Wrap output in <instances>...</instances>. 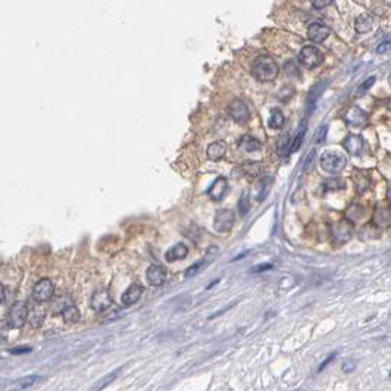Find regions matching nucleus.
Returning <instances> with one entry per match:
<instances>
[{"instance_id":"obj_36","label":"nucleus","mask_w":391,"mask_h":391,"mask_svg":"<svg viewBox=\"0 0 391 391\" xmlns=\"http://www.w3.org/2000/svg\"><path fill=\"white\" fill-rule=\"evenodd\" d=\"M37 380H39V377H36V375H33V377H27V378H22V380H19V387H21V389H27V387L33 386Z\"/></svg>"},{"instance_id":"obj_46","label":"nucleus","mask_w":391,"mask_h":391,"mask_svg":"<svg viewBox=\"0 0 391 391\" xmlns=\"http://www.w3.org/2000/svg\"><path fill=\"white\" fill-rule=\"evenodd\" d=\"M387 196H389V200L391 202V184L389 185V191H387Z\"/></svg>"},{"instance_id":"obj_45","label":"nucleus","mask_w":391,"mask_h":391,"mask_svg":"<svg viewBox=\"0 0 391 391\" xmlns=\"http://www.w3.org/2000/svg\"><path fill=\"white\" fill-rule=\"evenodd\" d=\"M269 268H272V265H271V263H268V265H263V266H256V268H253V272H261V271L269 269Z\"/></svg>"},{"instance_id":"obj_47","label":"nucleus","mask_w":391,"mask_h":391,"mask_svg":"<svg viewBox=\"0 0 391 391\" xmlns=\"http://www.w3.org/2000/svg\"><path fill=\"white\" fill-rule=\"evenodd\" d=\"M389 83H390V86H391V74H390V77H389Z\"/></svg>"},{"instance_id":"obj_43","label":"nucleus","mask_w":391,"mask_h":391,"mask_svg":"<svg viewBox=\"0 0 391 391\" xmlns=\"http://www.w3.org/2000/svg\"><path fill=\"white\" fill-rule=\"evenodd\" d=\"M335 356H337V353H333V354H330V356H328V359H327V360H325V362H324V363L319 366V369H318V371H322V369H324V368H325V366H327L330 362H333V360H334V357H335Z\"/></svg>"},{"instance_id":"obj_26","label":"nucleus","mask_w":391,"mask_h":391,"mask_svg":"<svg viewBox=\"0 0 391 391\" xmlns=\"http://www.w3.org/2000/svg\"><path fill=\"white\" fill-rule=\"evenodd\" d=\"M284 121H285V118H284V113H282L279 109H272V111H271V116H269V127H271L272 130H279V128H282V125H284Z\"/></svg>"},{"instance_id":"obj_31","label":"nucleus","mask_w":391,"mask_h":391,"mask_svg":"<svg viewBox=\"0 0 391 391\" xmlns=\"http://www.w3.org/2000/svg\"><path fill=\"white\" fill-rule=\"evenodd\" d=\"M119 374H121V369H115V371H113V372H111L108 377L102 378V380H100V383H97L96 386H93V390H102L105 386L111 384V383H112V381H113V380H115L118 375H119Z\"/></svg>"},{"instance_id":"obj_39","label":"nucleus","mask_w":391,"mask_h":391,"mask_svg":"<svg viewBox=\"0 0 391 391\" xmlns=\"http://www.w3.org/2000/svg\"><path fill=\"white\" fill-rule=\"evenodd\" d=\"M310 3L315 9H324L327 6H330L333 3V0H310Z\"/></svg>"},{"instance_id":"obj_27","label":"nucleus","mask_w":391,"mask_h":391,"mask_svg":"<svg viewBox=\"0 0 391 391\" xmlns=\"http://www.w3.org/2000/svg\"><path fill=\"white\" fill-rule=\"evenodd\" d=\"M322 188H324V191H338V190L346 188V182L341 178H330V179L324 181Z\"/></svg>"},{"instance_id":"obj_16","label":"nucleus","mask_w":391,"mask_h":391,"mask_svg":"<svg viewBox=\"0 0 391 391\" xmlns=\"http://www.w3.org/2000/svg\"><path fill=\"white\" fill-rule=\"evenodd\" d=\"M343 146L350 155H360L365 149V141L359 134H350L344 138Z\"/></svg>"},{"instance_id":"obj_34","label":"nucleus","mask_w":391,"mask_h":391,"mask_svg":"<svg viewBox=\"0 0 391 391\" xmlns=\"http://www.w3.org/2000/svg\"><path fill=\"white\" fill-rule=\"evenodd\" d=\"M288 140H290L288 134H284L282 137H279L278 144H277V146H278L277 149H278V153H279V155H285V150H287V149H288V152H290V147H288V146H290L291 143H288Z\"/></svg>"},{"instance_id":"obj_25","label":"nucleus","mask_w":391,"mask_h":391,"mask_svg":"<svg viewBox=\"0 0 391 391\" xmlns=\"http://www.w3.org/2000/svg\"><path fill=\"white\" fill-rule=\"evenodd\" d=\"M60 315L66 324H77L80 321V310L74 304H69L68 307H65Z\"/></svg>"},{"instance_id":"obj_35","label":"nucleus","mask_w":391,"mask_h":391,"mask_svg":"<svg viewBox=\"0 0 391 391\" xmlns=\"http://www.w3.org/2000/svg\"><path fill=\"white\" fill-rule=\"evenodd\" d=\"M327 132H328V127H327V125H322L321 128H318L316 135H315V143H318V144L324 143V140H325V137H327Z\"/></svg>"},{"instance_id":"obj_19","label":"nucleus","mask_w":391,"mask_h":391,"mask_svg":"<svg viewBox=\"0 0 391 391\" xmlns=\"http://www.w3.org/2000/svg\"><path fill=\"white\" fill-rule=\"evenodd\" d=\"M225 153H226V144L223 143V141H215V143H212L209 147H208V150H206V155H208V158L211 159V161H219V159H222L223 156H225Z\"/></svg>"},{"instance_id":"obj_29","label":"nucleus","mask_w":391,"mask_h":391,"mask_svg":"<svg viewBox=\"0 0 391 391\" xmlns=\"http://www.w3.org/2000/svg\"><path fill=\"white\" fill-rule=\"evenodd\" d=\"M44 318H46V312L42 307H34L33 313L30 315V324L33 328H39L43 324Z\"/></svg>"},{"instance_id":"obj_22","label":"nucleus","mask_w":391,"mask_h":391,"mask_svg":"<svg viewBox=\"0 0 391 391\" xmlns=\"http://www.w3.org/2000/svg\"><path fill=\"white\" fill-rule=\"evenodd\" d=\"M353 179H354V185L357 188L359 193H363L365 190L369 188L371 181H369V174L366 171H356L353 174Z\"/></svg>"},{"instance_id":"obj_11","label":"nucleus","mask_w":391,"mask_h":391,"mask_svg":"<svg viewBox=\"0 0 391 391\" xmlns=\"http://www.w3.org/2000/svg\"><path fill=\"white\" fill-rule=\"evenodd\" d=\"M112 304V296L108 290L102 288V290H97L94 294H93V299H91V307L96 310V312H103L106 309H109Z\"/></svg>"},{"instance_id":"obj_12","label":"nucleus","mask_w":391,"mask_h":391,"mask_svg":"<svg viewBox=\"0 0 391 391\" xmlns=\"http://www.w3.org/2000/svg\"><path fill=\"white\" fill-rule=\"evenodd\" d=\"M328 36H330V28L322 22H313L307 28V37L313 43H322L328 39Z\"/></svg>"},{"instance_id":"obj_48","label":"nucleus","mask_w":391,"mask_h":391,"mask_svg":"<svg viewBox=\"0 0 391 391\" xmlns=\"http://www.w3.org/2000/svg\"><path fill=\"white\" fill-rule=\"evenodd\" d=\"M390 378H391V372H390Z\"/></svg>"},{"instance_id":"obj_21","label":"nucleus","mask_w":391,"mask_h":391,"mask_svg":"<svg viewBox=\"0 0 391 391\" xmlns=\"http://www.w3.org/2000/svg\"><path fill=\"white\" fill-rule=\"evenodd\" d=\"M374 25V21L372 18L368 15V13H362L356 18V22H354V28L359 34H365L368 33Z\"/></svg>"},{"instance_id":"obj_3","label":"nucleus","mask_w":391,"mask_h":391,"mask_svg":"<svg viewBox=\"0 0 391 391\" xmlns=\"http://www.w3.org/2000/svg\"><path fill=\"white\" fill-rule=\"evenodd\" d=\"M347 165V159L344 155L337 153V152H325L321 156V167L324 171L331 172V174H337L341 172Z\"/></svg>"},{"instance_id":"obj_7","label":"nucleus","mask_w":391,"mask_h":391,"mask_svg":"<svg viewBox=\"0 0 391 391\" xmlns=\"http://www.w3.org/2000/svg\"><path fill=\"white\" fill-rule=\"evenodd\" d=\"M53 294H55V285H53V282L49 278L40 279L33 288V297L39 303H44V302L52 300Z\"/></svg>"},{"instance_id":"obj_40","label":"nucleus","mask_w":391,"mask_h":391,"mask_svg":"<svg viewBox=\"0 0 391 391\" xmlns=\"http://www.w3.org/2000/svg\"><path fill=\"white\" fill-rule=\"evenodd\" d=\"M313 159H315V150H312V152L307 155V158H306V161H304L303 164V171H309V169H310V167H312V164H313Z\"/></svg>"},{"instance_id":"obj_28","label":"nucleus","mask_w":391,"mask_h":391,"mask_svg":"<svg viewBox=\"0 0 391 391\" xmlns=\"http://www.w3.org/2000/svg\"><path fill=\"white\" fill-rule=\"evenodd\" d=\"M378 235H380V228H378L374 222L365 225V226L360 229V238H362V240H375Z\"/></svg>"},{"instance_id":"obj_44","label":"nucleus","mask_w":391,"mask_h":391,"mask_svg":"<svg viewBox=\"0 0 391 391\" xmlns=\"http://www.w3.org/2000/svg\"><path fill=\"white\" fill-rule=\"evenodd\" d=\"M27 351H31V348L21 347V348H13V350H10V353H13V354H16V353H27Z\"/></svg>"},{"instance_id":"obj_37","label":"nucleus","mask_w":391,"mask_h":391,"mask_svg":"<svg viewBox=\"0 0 391 391\" xmlns=\"http://www.w3.org/2000/svg\"><path fill=\"white\" fill-rule=\"evenodd\" d=\"M391 50V39H389V40H384L383 43H380L378 46H377V53H387V52H390Z\"/></svg>"},{"instance_id":"obj_41","label":"nucleus","mask_w":391,"mask_h":391,"mask_svg":"<svg viewBox=\"0 0 391 391\" xmlns=\"http://www.w3.org/2000/svg\"><path fill=\"white\" fill-rule=\"evenodd\" d=\"M285 71H287L291 77H294V75L297 77V75H299V69H297V66H296L293 62H287V63H285Z\"/></svg>"},{"instance_id":"obj_8","label":"nucleus","mask_w":391,"mask_h":391,"mask_svg":"<svg viewBox=\"0 0 391 391\" xmlns=\"http://www.w3.org/2000/svg\"><path fill=\"white\" fill-rule=\"evenodd\" d=\"M218 250H219V249H218L217 246H212V247L206 252V255H205V258H203L202 261H197L196 263H193L190 268H187V271H185V277H187V278H191V277L197 275L200 271H203L211 262L217 259Z\"/></svg>"},{"instance_id":"obj_13","label":"nucleus","mask_w":391,"mask_h":391,"mask_svg":"<svg viewBox=\"0 0 391 391\" xmlns=\"http://www.w3.org/2000/svg\"><path fill=\"white\" fill-rule=\"evenodd\" d=\"M147 281L153 287H161L167 279V269L161 265H152L146 272Z\"/></svg>"},{"instance_id":"obj_4","label":"nucleus","mask_w":391,"mask_h":391,"mask_svg":"<svg viewBox=\"0 0 391 391\" xmlns=\"http://www.w3.org/2000/svg\"><path fill=\"white\" fill-rule=\"evenodd\" d=\"M27 318H28V306L22 303V302H16L15 304H12V307L9 309L6 322H7L9 328L18 330V328H21L25 324Z\"/></svg>"},{"instance_id":"obj_30","label":"nucleus","mask_w":391,"mask_h":391,"mask_svg":"<svg viewBox=\"0 0 391 391\" xmlns=\"http://www.w3.org/2000/svg\"><path fill=\"white\" fill-rule=\"evenodd\" d=\"M250 193L249 191H243L241 196H240V200H238V214L241 217L247 215L249 209H250Z\"/></svg>"},{"instance_id":"obj_14","label":"nucleus","mask_w":391,"mask_h":391,"mask_svg":"<svg viewBox=\"0 0 391 391\" xmlns=\"http://www.w3.org/2000/svg\"><path fill=\"white\" fill-rule=\"evenodd\" d=\"M325 87H327V81H319V83H316L313 87L309 90L307 99H306V111H307L309 115L313 112V109H315V106H316V103H318V99H319L321 94L324 93Z\"/></svg>"},{"instance_id":"obj_20","label":"nucleus","mask_w":391,"mask_h":391,"mask_svg":"<svg viewBox=\"0 0 391 391\" xmlns=\"http://www.w3.org/2000/svg\"><path fill=\"white\" fill-rule=\"evenodd\" d=\"M187 253H188V249H187V246H185V244H182V243H178V244H175L174 247H171V249L167 252V255H165V259H167L168 262L181 261V259H184V258L187 256Z\"/></svg>"},{"instance_id":"obj_5","label":"nucleus","mask_w":391,"mask_h":391,"mask_svg":"<svg viewBox=\"0 0 391 391\" xmlns=\"http://www.w3.org/2000/svg\"><path fill=\"white\" fill-rule=\"evenodd\" d=\"M299 62L307 69H313L324 62V55L315 46H304L299 53Z\"/></svg>"},{"instance_id":"obj_9","label":"nucleus","mask_w":391,"mask_h":391,"mask_svg":"<svg viewBox=\"0 0 391 391\" xmlns=\"http://www.w3.org/2000/svg\"><path fill=\"white\" fill-rule=\"evenodd\" d=\"M228 113L229 116L237 121V122H246L249 119V106L246 105L244 100L235 99L229 103L228 106Z\"/></svg>"},{"instance_id":"obj_38","label":"nucleus","mask_w":391,"mask_h":391,"mask_svg":"<svg viewBox=\"0 0 391 391\" xmlns=\"http://www.w3.org/2000/svg\"><path fill=\"white\" fill-rule=\"evenodd\" d=\"M374 83H375V77H369L366 81H363V83H362V86L359 87V91H357V93H359V94L365 93L366 90H369V88L372 87V84H374Z\"/></svg>"},{"instance_id":"obj_1","label":"nucleus","mask_w":391,"mask_h":391,"mask_svg":"<svg viewBox=\"0 0 391 391\" xmlns=\"http://www.w3.org/2000/svg\"><path fill=\"white\" fill-rule=\"evenodd\" d=\"M252 74L261 83H271L279 74V66L269 55L258 56L252 63Z\"/></svg>"},{"instance_id":"obj_17","label":"nucleus","mask_w":391,"mask_h":391,"mask_svg":"<svg viewBox=\"0 0 391 391\" xmlns=\"http://www.w3.org/2000/svg\"><path fill=\"white\" fill-rule=\"evenodd\" d=\"M143 291H144V287H143V285H140V284H132L130 288H127V290L124 291L121 300H122V303L125 304V306H132V304H135L140 300Z\"/></svg>"},{"instance_id":"obj_10","label":"nucleus","mask_w":391,"mask_h":391,"mask_svg":"<svg viewBox=\"0 0 391 391\" xmlns=\"http://www.w3.org/2000/svg\"><path fill=\"white\" fill-rule=\"evenodd\" d=\"M344 121L353 128H363L368 124V115L360 108H351L344 115Z\"/></svg>"},{"instance_id":"obj_18","label":"nucleus","mask_w":391,"mask_h":391,"mask_svg":"<svg viewBox=\"0 0 391 391\" xmlns=\"http://www.w3.org/2000/svg\"><path fill=\"white\" fill-rule=\"evenodd\" d=\"M372 222L378 226V228H387L391 225V211L389 208H383V206H377L375 212H374V218Z\"/></svg>"},{"instance_id":"obj_33","label":"nucleus","mask_w":391,"mask_h":391,"mask_svg":"<svg viewBox=\"0 0 391 391\" xmlns=\"http://www.w3.org/2000/svg\"><path fill=\"white\" fill-rule=\"evenodd\" d=\"M69 304H74V302L71 300V297H68V296L60 297L56 303L53 304V310H55V313H62V310L65 307H68Z\"/></svg>"},{"instance_id":"obj_32","label":"nucleus","mask_w":391,"mask_h":391,"mask_svg":"<svg viewBox=\"0 0 391 391\" xmlns=\"http://www.w3.org/2000/svg\"><path fill=\"white\" fill-rule=\"evenodd\" d=\"M269 187H271V179H269V178H265V179H262L261 182H259V187H258V191H259L258 200H259V202H263V200L266 199L268 191H269Z\"/></svg>"},{"instance_id":"obj_24","label":"nucleus","mask_w":391,"mask_h":391,"mask_svg":"<svg viewBox=\"0 0 391 391\" xmlns=\"http://www.w3.org/2000/svg\"><path fill=\"white\" fill-rule=\"evenodd\" d=\"M306 130H307V124H306V121H302V124L299 125V128L296 131V135H294V138H293V141L290 144V152H297L300 149V146L303 143Z\"/></svg>"},{"instance_id":"obj_6","label":"nucleus","mask_w":391,"mask_h":391,"mask_svg":"<svg viewBox=\"0 0 391 391\" xmlns=\"http://www.w3.org/2000/svg\"><path fill=\"white\" fill-rule=\"evenodd\" d=\"M235 214L229 209H219L214 219V229L217 232H228L234 226Z\"/></svg>"},{"instance_id":"obj_15","label":"nucleus","mask_w":391,"mask_h":391,"mask_svg":"<svg viewBox=\"0 0 391 391\" xmlns=\"http://www.w3.org/2000/svg\"><path fill=\"white\" fill-rule=\"evenodd\" d=\"M226 191H228V181L223 176H219L208 190V194L212 200L221 202L226 196Z\"/></svg>"},{"instance_id":"obj_2","label":"nucleus","mask_w":391,"mask_h":391,"mask_svg":"<svg viewBox=\"0 0 391 391\" xmlns=\"http://www.w3.org/2000/svg\"><path fill=\"white\" fill-rule=\"evenodd\" d=\"M353 231H354V223H353V221H350L348 218H343V219H340L337 223L333 225L331 240H333V243H334L335 246H341V244L347 243L348 240L351 238Z\"/></svg>"},{"instance_id":"obj_42","label":"nucleus","mask_w":391,"mask_h":391,"mask_svg":"<svg viewBox=\"0 0 391 391\" xmlns=\"http://www.w3.org/2000/svg\"><path fill=\"white\" fill-rule=\"evenodd\" d=\"M354 368H356V365H354L353 360H346V362L343 363V371H346V372H351Z\"/></svg>"},{"instance_id":"obj_23","label":"nucleus","mask_w":391,"mask_h":391,"mask_svg":"<svg viewBox=\"0 0 391 391\" xmlns=\"http://www.w3.org/2000/svg\"><path fill=\"white\" fill-rule=\"evenodd\" d=\"M240 146H241V149H243L244 152L252 153V152H256V150L261 149V141L256 140V138L252 137V135H244V137H241V140H240Z\"/></svg>"}]
</instances>
